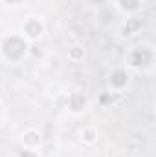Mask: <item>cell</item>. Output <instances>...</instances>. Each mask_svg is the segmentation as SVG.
I'll return each mask as SVG.
<instances>
[{"mask_svg":"<svg viewBox=\"0 0 156 157\" xmlns=\"http://www.w3.org/2000/svg\"><path fill=\"white\" fill-rule=\"evenodd\" d=\"M125 73H121V71H116L114 75H112V82L114 84H117V86H121V84H125Z\"/></svg>","mask_w":156,"mask_h":157,"instance_id":"7a4b0ae2","label":"cell"},{"mask_svg":"<svg viewBox=\"0 0 156 157\" xmlns=\"http://www.w3.org/2000/svg\"><path fill=\"white\" fill-rule=\"evenodd\" d=\"M143 57H149V53H147L145 49H142V51H136V53L132 55V64H134V66H140V64H145L147 60H143Z\"/></svg>","mask_w":156,"mask_h":157,"instance_id":"6da1fadb","label":"cell"},{"mask_svg":"<svg viewBox=\"0 0 156 157\" xmlns=\"http://www.w3.org/2000/svg\"><path fill=\"white\" fill-rule=\"evenodd\" d=\"M121 4H123L125 9H134L138 6V0H121Z\"/></svg>","mask_w":156,"mask_h":157,"instance_id":"3957f363","label":"cell"}]
</instances>
